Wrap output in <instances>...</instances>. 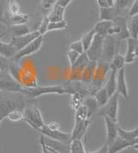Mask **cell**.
<instances>
[{
  "label": "cell",
  "instance_id": "1",
  "mask_svg": "<svg viewBox=\"0 0 138 153\" xmlns=\"http://www.w3.org/2000/svg\"><path fill=\"white\" fill-rule=\"evenodd\" d=\"M35 100L28 99L21 93H9L0 91V116L5 118L8 113L23 108Z\"/></svg>",
  "mask_w": 138,
  "mask_h": 153
},
{
  "label": "cell",
  "instance_id": "2",
  "mask_svg": "<svg viewBox=\"0 0 138 153\" xmlns=\"http://www.w3.org/2000/svg\"><path fill=\"white\" fill-rule=\"evenodd\" d=\"M23 121H25L28 125L37 132L44 125V120L42 117L41 109L37 105V101L35 100L31 103L26 106L23 110Z\"/></svg>",
  "mask_w": 138,
  "mask_h": 153
},
{
  "label": "cell",
  "instance_id": "3",
  "mask_svg": "<svg viewBox=\"0 0 138 153\" xmlns=\"http://www.w3.org/2000/svg\"><path fill=\"white\" fill-rule=\"evenodd\" d=\"M110 73V67L108 63L98 61L94 71V75L90 84V94L93 96L99 89H101L105 83Z\"/></svg>",
  "mask_w": 138,
  "mask_h": 153
},
{
  "label": "cell",
  "instance_id": "4",
  "mask_svg": "<svg viewBox=\"0 0 138 153\" xmlns=\"http://www.w3.org/2000/svg\"><path fill=\"white\" fill-rule=\"evenodd\" d=\"M64 95L67 94V92L65 91V89L63 88V86H54V85H50V86H36L33 88H28L26 87V90L24 92V96L28 99H32V100H36L38 97H40L41 96H45V95Z\"/></svg>",
  "mask_w": 138,
  "mask_h": 153
},
{
  "label": "cell",
  "instance_id": "5",
  "mask_svg": "<svg viewBox=\"0 0 138 153\" xmlns=\"http://www.w3.org/2000/svg\"><path fill=\"white\" fill-rule=\"evenodd\" d=\"M121 41L117 40L114 36L107 35L104 38L103 49L101 58L98 61H103L104 63L110 64L112 58L118 53L119 48L121 46Z\"/></svg>",
  "mask_w": 138,
  "mask_h": 153
},
{
  "label": "cell",
  "instance_id": "6",
  "mask_svg": "<svg viewBox=\"0 0 138 153\" xmlns=\"http://www.w3.org/2000/svg\"><path fill=\"white\" fill-rule=\"evenodd\" d=\"M127 21L128 17L124 16H119L116 17L109 29L108 35L114 36L119 41H124L130 38V34L127 28Z\"/></svg>",
  "mask_w": 138,
  "mask_h": 153
},
{
  "label": "cell",
  "instance_id": "7",
  "mask_svg": "<svg viewBox=\"0 0 138 153\" xmlns=\"http://www.w3.org/2000/svg\"><path fill=\"white\" fill-rule=\"evenodd\" d=\"M26 87L17 82L8 71L1 72L0 74V91L9 93L24 94Z\"/></svg>",
  "mask_w": 138,
  "mask_h": 153
},
{
  "label": "cell",
  "instance_id": "8",
  "mask_svg": "<svg viewBox=\"0 0 138 153\" xmlns=\"http://www.w3.org/2000/svg\"><path fill=\"white\" fill-rule=\"evenodd\" d=\"M118 108H119V101L118 94L115 93L112 97H110L106 104L100 108L97 113V116L108 117L113 121L118 120Z\"/></svg>",
  "mask_w": 138,
  "mask_h": 153
},
{
  "label": "cell",
  "instance_id": "9",
  "mask_svg": "<svg viewBox=\"0 0 138 153\" xmlns=\"http://www.w3.org/2000/svg\"><path fill=\"white\" fill-rule=\"evenodd\" d=\"M43 41H44L43 36H41V35L38 36L37 38L34 39L33 42L28 44L26 47H24L23 48L17 51L16 53L14 56V58L12 59V60L16 61V62H19L21 59L37 53L41 48V47L43 45Z\"/></svg>",
  "mask_w": 138,
  "mask_h": 153
},
{
  "label": "cell",
  "instance_id": "10",
  "mask_svg": "<svg viewBox=\"0 0 138 153\" xmlns=\"http://www.w3.org/2000/svg\"><path fill=\"white\" fill-rule=\"evenodd\" d=\"M104 38V37H102L100 35H95L90 47L86 51V53L90 61L98 62L100 59L102 54V49H103Z\"/></svg>",
  "mask_w": 138,
  "mask_h": 153
},
{
  "label": "cell",
  "instance_id": "11",
  "mask_svg": "<svg viewBox=\"0 0 138 153\" xmlns=\"http://www.w3.org/2000/svg\"><path fill=\"white\" fill-rule=\"evenodd\" d=\"M38 132H40L41 135H43L44 137H46V138L57 140V141L69 143L70 140H71L70 132H63L62 130H51V129H49L45 126V123L39 129Z\"/></svg>",
  "mask_w": 138,
  "mask_h": 153
},
{
  "label": "cell",
  "instance_id": "12",
  "mask_svg": "<svg viewBox=\"0 0 138 153\" xmlns=\"http://www.w3.org/2000/svg\"><path fill=\"white\" fill-rule=\"evenodd\" d=\"M38 36H40L38 31H31L26 35L17 36V37H10V40L9 42L13 46L17 52L22 48H23L24 47H26L31 42H33Z\"/></svg>",
  "mask_w": 138,
  "mask_h": 153
},
{
  "label": "cell",
  "instance_id": "13",
  "mask_svg": "<svg viewBox=\"0 0 138 153\" xmlns=\"http://www.w3.org/2000/svg\"><path fill=\"white\" fill-rule=\"evenodd\" d=\"M138 142H131L127 141L117 136L116 139L108 146V152L107 153H119L124 150L129 148H135L136 149Z\"/></svg>",
  "mask_w": 138,
  "mask_h": 153
},
{
  "label": "cell",
  "instance_id": "14",
  "mask_svg": "<svg viewBox=\"0 0 138 153\" xmlns=\"http://www.w3.org/2000/svg\"><path fill=\"white\" fill-rule=\"evenodd\" d=\"M91 121H92V120H90V119L85 120H74V125L73 127V130L70 132L71 140L82 139L88 130Z\"/></svg>",
  "mask_w": 138,
  "mask_h": 153
},
{
  "label": "cell",
  "instance_id": "15",
  "mask_svg": "<svg viewBox=\"0 0 138 153\" xmlns=\"http://www.w3.org/2000/svg\"><path fill=\"white\" fill-rule=\"evenodd\" d=\"M117 93L118 96H121L126 100H129L130 91L126 81L124 67L117 71Z\"/></svg>",
  "mask_w": 138,
  "mask_h": 153
},
{
  "label": "cell",
  "instance_id": "16",
  "mask_svg": "<svg viewBox=\"0 0 138 153\" xmlns=\"http://www.w3.org/2000/svg\"><path fill=\"white\" fill-rule=\"evenodd\" d=\"M127 43V49L124 56L125 64H133L136 62L137 59V48L138 42L137 40L128 38L126 40Z\"/></svg>",
  "mask_w": 138,
  "mask_h": 153
},
{
  "label": "cell",
  "instance_id": "17",
  "mask_svg": "<svg viewBox=\"0 0 138 153\" xmlns=\"http://www.w3.org/2000/svg\"><path fill=\"white\" fill-rule=\"evenodd\" d=\"M31 31H32V29L28 25L27 23H24V24H15V25L8 26L6 31L3 32L0 35V36L3 38L5 35H10V37H17V36L26 35V34L31 32Z\"/></svg>",
  "mask_w": 138,
  "mask_h": 153
},
{
  "label": "cell",
  "instance_id": "18",
  "mask_svg": "<svg viewBox=\"0 0 138 153\" xmlns=\"http://www.w3.org/2000/svg\"><path fill=\"white\" fill-rule=\"evenodd\" d=\"M104 122H105V127H106V141L105 143L109 146L111 144L116 138L117 137V128L118 124L117 121H113L110 118L104 116Z\"/></svg>",
  "mask_w": 138,
  "mask_h": 153
},
{
  "label": "cell",
  "instance_id": "19",
  "mask_svg": "<svg viewBox=\"0 0 138 153\" xmlns=\"http://www.w3.org/2000/svg\"><path fill=\"white\" fill-rule=\"evenodd\" d=\"M119 16H123V12L115 7L99 8V21H113Z\"/></svg>",
  "mask_w": 138,
  "mask_h": 153
},
{
  "label": "cell",
  "instance_id": "20",
  "mask_svg": "<svg viewBox=\"0 0 138 153\" xmlns=\"http://www.w3.org/2000/svg\"><path fill=\"white\" fill-rule=\"evenodd\" d=\"M82 104L86 106L90 119L93 118L97 114L98 109H99V107L98 105L96 99L94 98L93 96H87V97H84Z\"/></svg>",
  "mask_w": 138,
  "mask_h": 153
},
{
  "label": "cell",
  "instance_id": "21",
  "mask_svg": "<svg viewBox=\"0 0 138 153\" xmlns=\"http://www.w3.org/2000/svg\"><path fill=\"white\" fill-rule=\"evenodd\" d=\"M104 88L105 89L110 97H112L115 93H117V71H110V73L108 75L105 84L104 85Z\"/></svg>",
  "mask_w": 138,
  "mask_h": 153
},
{
  "label": "cell",
  "instance_id": "22",
  "mask_svg": "<svg viewBox=\"0 0 138 153\" xmlns=\"http://www.w3.org/2000/svg\"><path fill=\"white\" fill-rule=\"evenodd\" d=\"M66 9L55 4L52 9L48 11V18L49 22H58L65 20Z\"/></svg>",
  "mask_w": 138,
  "mask_h": 153
},
{
  "label": "cell",
  "instance_id": "23",
  "mask_svg": "<svg viewBox=\"0 0 138 153\" xmlns=\"http://www.w3.org/2000/svg\"><path fill=\"white\" fill-rule=\"evenodd\" d=\"M29 18V15L27 13H18V14L10 15L7 12L6 21L8 26L10 25H15V24H24L27 23ZM7 26V27H8Z\"/></svg>",
  "mask_w": 138,
  "mask_h": 153
},
{
  "label": "cell",
  "instance_id": "24",
  "mask_svg": "<svg viewBox=\"0 0 138 153\" xmlns=\"http://www.w3.org/2000/svg\"><path fill=\"white\" fill-rule=\"evenodd\" d=\"M117 136L131 142H138V128L135 127L132 130H124L122 127L118 126Z\"/></svg>",
  "mask_w": 138,
  "mask_h": 153
},
{
  "label": "cell",
  "instance_id": "25",
  "mask_svg": "<svg viewBox=\"0 0 138 153\" xmlns=\"http://www.w3.org/2000/svg\"><path fill=\"white\" fill-rule=\"evenodd\" d=\"M97 62L94 61H90L83 70L82 76H81V79L80 81L84 83V84H91L92 77L94 75V71H95V67H96Z\"/></svg>",
  "mask_w": 138,
  "mask_h": 153
},
{
  "label": "cell",
  "instance_id": "26",
  "mask_svg": "<svg viewBox=\"0 0 138 153\" xmlns=\"http://www.w3.org/2000/svg\"><path fill=\"white\" fill-rule=\"evenodd\" d=\"M16 53V50L10 42L2 41V37L0 36V54L7 59H12L15 54Z\"/></svg>",
  "mask_w": 138,
  "mask_h": 153
},
{
  "label": "cell",
  "instance_id": "27",
  "mask_svg": "<svg viewBox=\"0 0 138 153\" xmlns=\"http://www.w3.org/2000/svg\"><path fill=\"white\" fill-rule=\"evenodd\" d=\"M112 24V21H98L92 28L95 35L105 37L108 35L109 29Z\"/></svg>",
  "mask_w": 138,
  "mask_h": 153
},
{
  "label": "cell",
  "instance_id": "28",
  "mask_svg": "<svg viewBox=\"0 0 138 153\" xmlns=\"http://www.w3.org/2000/svg\"><path fill=\"white\" fill-rule=\"evenodd\" d=\"M127 21V28L130 34V38L137 40L138 37V16L129 17Z\"/></svg>",
  "mask_w": 138,
  "mask_h": 153
},
{
  "label": "cell",
  "instance_id": "29",
  "mask_svg": "<svg viewBox=\"0 0 138 153\" xmlns=\"http://www.w3.org/2000/svg\"><path fill=\"white\" fill-rule=\"evenodd\" d=\"M124 65H125L124 56L121 54L120 53H118L114 56L109 64L110 71H117L120 69L124 68Z\"/></svg>",
  "mask_w": 138,
  "mask_h": 153
},
{
  "label": "cell",
  "instance_id": "30",
  "mask_svg": "<svg viewBox=\"0 0 138 153\" xmlns=\"http://www.w3.org/2000/svg\"><path fill=\"white\" fill-rule=\"evenodd\" d=\"M70 153H86L82 139H73L69 142Z\"/></svg>",
  "mask_w": 138,
  "mask_h": 153
},
{
  "label": "cell",
  "instance_id": "31",
  "mask_svg": "<svg viewBox=\"0 0 138 153\" xmlns=\"http://www.w3.org/2000/svg\"><path fill=\"white\" fill-rule=\"evenodd\" d=\"M93 97L96 99L97 102H98V105L99 108L104 107V105L106 104V102H107L108 100L110 99V97L108 96V94H107V92L105 91V89L104 88V86L101 89H99L98 91H97L96 93L93 95Z\"/></svg>",
  "mask_w": 138,
  "mask_h": 153
},
{
  "label": "cell",
  "instance_id": "32",
  "mask_svg": "<svg viewBox=\"0 0 138 153\" xmlns=\"http://www.w3.org/2000/svg\"><path fill=\"white\" fill-rule=\"evenodd\" d=\"M94 36H95V32L93 31L92 28L91 30H89V31H87L86 33H85V34L82 35L80 41H81V43H82L83 45V48H84V51H85V52H86L90 47V45H91V43L92 42Z\"/></svg>",
  "mask_w": 138,
  "mask_h": 153
},
{
  "label": "cell",
  "instance_id": "33",
  "mask_svg": "<svg viewBox=\"0 0 138 153\" xmlns=\"http://www.w3.org/2000/svg\"><path fill=\"white\" fill-rule=\"evenodd\" d=\"M68 22L66 20L58 22H49L48 26V32L55 30H66L68 29Z\"/></svg>",
  "mask_w": 138,
  "mask_h": 153
},
{
  "label": "cell",
  "instance_id": "34",
  "mask_svg": "<svg viewBox=\"0 0 138 153\" xmlns=\"http://www.w3.org/2000/svg\"><path fill=\"white\" fill-rule=\"evenodd\" d=\"M6 10L9 14H18L21 12L20 4L16 0H8L6 2Z\"/></svg>",
  "mask_w": 138,
  "mask_h": 153
},
{
  "label": "cell",
  "instance_id": "35",
  "mask_svg": "<svg viewBox=\"0 0 138 153\" xmlns=\"http://www.w3.org/2000/svg\"><path fill=\"white\" fill-rule=\"evenodd\" d=\"M74 120H85L90 119L88 116V112L85 105H80L75 110V116H74ZM92 120V119H90Z\"/></svg>",
  "mask_w": 138,
  "mask_h": 153
},
{
  "label": "cell",
  "instance_id": "36",
  "mask_svg": "<svg viewBox=\"0 0 138 153\" xmlns=\"http://www.w3.org/2000/svg\"><path fill=\"white\" fill-rule=\"evenodd\" d=\"M70 106L76 110L80 105H82L83 102V97L81 95H80L79 93H73V94H70Z\"/></svg>",
  "mask_w": 138,
  "mask_h": 153
},
{
  "label": "cell",
  "instance_id": "37",
  "mask_svg": "<svg viewBox=\"0 0 138 153\" xmlns=\"http://www.w3.org/2000/svg\"><path fill=\"white\" fill-rule=\"evenodd\" d=\"M5 119L12 122H18L23 120V113L22 110H13L8 113L5 115Z\"/></svg>",
  "mask_w": 138,
  "mask_h": 153
},
{
  "label": "cell",
  "instance_id": "38",
  "mask_svg": "<svg viewBox=\"0 0 138 153\" xmlns=\"http://www.w3.org/2000/svg\"><path fill=\"white\" fill-rule=\"evenodd\" d=\"M134 0H115L114 7L117 10L124 12L125 10H129V8L132 4Z\"/></svg>",
  "mask_w": 138,
  "mask_h": 153
},
{
  "label": "cell",
  "instance_id": "39",
  "mask_svg": "<svg viewBox=\"0 0 138 153\" xmlns=\"http://www.w3.org/2000/svg\"><path fill=\"white\" fill-rule=\"evenodd\" d=\"M48 23H49V20L48 18V14H44L42 16V19H41V23L38 27V33L40 34L41 36H44L48 33Z\"/></svg>",
  "mask_w": 138,
  "mask_h": 153
},
{
  "label": "cell",
  "instance_id": "40",
  "mask_svg": "<svg viewBox=\"0 0 138 153\" xmlns=\"http://www.w3.org/2000/svg\"><path fill=\"white\" fill-rule=\"evenodd\" d=\"M6 0H0V23L8 26V23L6 21Z\"/></svg>",
  "mask_w": 138,
  "mask_h": 153
},
{
  "label": "cell",
  "instance_id": "41",
  "mask_svg": "<svg viewBox=\"0 0 138 153\" xmlns=\"http://www.w3.org/2000/svg\"><path fill=\"white\" fill-rule=\"evenodd\" d=\"M56 2H57V0H40V7H41V13L48 14V11L56 4Z\"/></svg>",
  "mask_w": 138,
  "mask_h": 153
},
{
  "label": "cell",
  "instance_id": "42",
  "mask_svg": "<svg viewBox=\"0 0 138 153\" xmlns=\"http://www.w3.org/2000/svg\"><path fill=\"white\" fill-rule=\"evenodd\" d=\"M69 50H73L76 53L81 54L83 53L85 51H84V48H83V45L81 43V41L80 40H76L74 42H73L70 45H69Z\"/></svg>",
  "mask_w": 138,
  "mask_h": 153
},
{
  "label": "cell",
  "instance_id": "43",
  "mask_svg": "<svg viewBox=\"0 0 138 153\" xmlns=\"http://www.w3.org/2000/svg\"><path fill=\"white\" fill-rule=\"evenodd\" d=\"M80 53H76L74 51H73V50H68V53H67V57H68V62H69V65H70V67H72L75 62L77 61V59H78V58L80 57Z\"/></svg>",
  "mask_w": 138,
  "mask_h": 153
},
{
  "label": "cell",
  "instance_id": "44",
  "mask_svg": "<svg viewBox=\"0 0 138 153\" xmlns=\"http://www.w3.org/2000/svg\"><path fill=\"white\" fill-rule=\"evenodd\" d=\"M11 62V59H7L5 57L2 56L0 54V71L1 72H5L8 71L10 64Z\"/></svg>",
  "mask_w": 138,
  "mask_h": 153
},
{
  "label": "cell",
  "instance_id": "45",
  "mask_svg": "<svg viewBox=\"0 0 138 153\" xmlns=\"http://www.w3.org/2000/svg\"><path fill=\"white\" fill-rule=\"evenodd\" d=\"M135 16H138V0H134L132 4L129 8L128 16L132 17Z\"/></svg>",
  "mask_w": 138,
  "mask_h": 153
},
{
  "label": "cell",
  "instance_id": "46",
  "mask_svg": "<svg viewBox=\"0 0 138 153\" xmlns=\"http://www.w3.org/2000/svg\"><path fill=\"white\" fill-rule=\"evenodd\" d=\"M45 126L51 130H62L61 124L56 122V121H51L48 123H45Z\"/></svg>",
  "mask_w": 138,
  "mask_h": 153
},
{
  "label": "cell",
  "instance_id": "47",
  "mask_svg": "<svg viewBox=\"0 0 138 153\" xmlns=\"http://www.w3.org/2000/svg\"><path fill=\"white\" fill-rule=\"evenodd\" d=\"M108 152V145L104 143L103 146L96 151H86V153H107Z\"/></svg>",
  "mask_w": 138,
  "mask_h": 153
},
{
  "label": "cell",
  "instance_id": "48",
  "mask_svg": "<svg viewBox=\"0 0 138 153\" xmlns=\"http://www.w3.org/2000/svg\"><path fill=\"white\" fill-rule=\"evenodd\" d=\"M73 1L74 0H57L56 4H58V5H60L62 7L67 9V7L68 6L69 4H71L73 3Z\"/></svg>",
  "mask_w": 138,
  "mask_h": 153
},
{
  "label": "cell",
  "instance_id": "49",
  "mask_svg": "<svg viewBox=\"0 0 138 153\" xmlns=\"http://www.w3.org/2000/svg\"><path fill=\"white\" fill-rule=\"evenodd\" d=\"M39 143H40V146H41V153H49L48 152V149H47V146L44 143V138L42 135H40V139H39Z\"/></svg>",
  "mask_w": 138,
  "mask_h": 153
},
{
  "label": "cell",
  "instance_id": "50",
  "mask_svg": "<svg viewBox=\"0 0 138 153\" xmlns=\"http://www.w3.org/2000/svg\"><path fill=\"white\" fill-rule=\"evenodd\" d=\"M97 4H98V7L99 8L109 7V5H108L106 0H97Z\"/></svg>",
  "mask_w": 138,
  "mask_h": 153
},
{
  "label": "cell",
  "instance_id": "51",
  "mask_svg": "<svg viewBox=\"0 0 138 153\" xmlns=\"http://www.w3.org/2000/svg\"><path fill=\"white\" fill-rule=\"evenodd\" d=\"M106 1H107V4H108L109 7H114L115 0H106Z\"/></svg>",
  "mask_w": 138,
  "mask_h": 153
},
{
  "label": "cell",
  "instance_id": "52",
  "mask_svg": "<svg viewBox=\"0 0 138 153\" xmlns=\"http://www.w3.org/2000/svg\"><path fill=\"white\" fill-rule=\"evenodd\" d=\"M47 149H48V152L49 153H61L59 152H57V151H55V150H54V149H52V148H50V147H48V146H47Z\"/></svg>",
  "mask_w": 138,
  "mask_h": 153
},
{
  "label": "cell",
  "instance_id": "53",
  "mask_svg": "<svg viewBox=\"0 0 138 153\" xmlns=\"http://www.w3.org/2000/svg\"><path fill=\"white\" fill-rule=\"evenodd\" d=\"M4 119H5V118H4V116H0V124L2 123V121H3V120H4Z\"/></svg>",
  "mask_w": 138,
  "mask_h": 153
},
{
  "label": "cell",
  "instance_id": "54",
  "mask_svg": "<svg viewBox=\"0 0 138 153\" xmlns=\"http://www.w3.org/2000/svg\"><path fill=\"white\" fill-rule=\"evenodd\" d=\"M0 153H4V152H3V149H2L1 146H0Z\"/></svg>",
  "mask_w": 138,
  "mask_h": 153
},
{
  "label": "cell",
  "instance_id": "55",
  "mask_svg": "<svg viewBox=\"0 0 138 153\" xmlns=\"http://www.w3.org/2000/svg\"><path fill=\"white\" fill-rule=\"evenodd\" d=\"M0 74H1V71H0Z\"/></svg>",
  "mask_w": 138,
  "mask_h": 153
}]
</instances>
